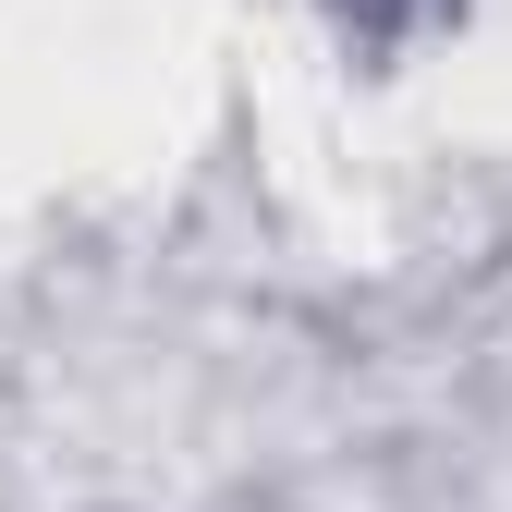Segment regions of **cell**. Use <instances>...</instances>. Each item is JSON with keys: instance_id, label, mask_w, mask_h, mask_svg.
<instances>
[{"instance_id": "6da1fadb", "label": "cell", "mask_w": 512, "mask_h": 512, "mask_svg": "<svg viewBox=\"0 0 512 512\" xmlns=\"http://www.w3.org/2000/svg\"><path fill=\"white\" fill-rule=\"evenodd\" d=\"M366 13H427V0H366Z\"/></svg>"}]
</instances>
